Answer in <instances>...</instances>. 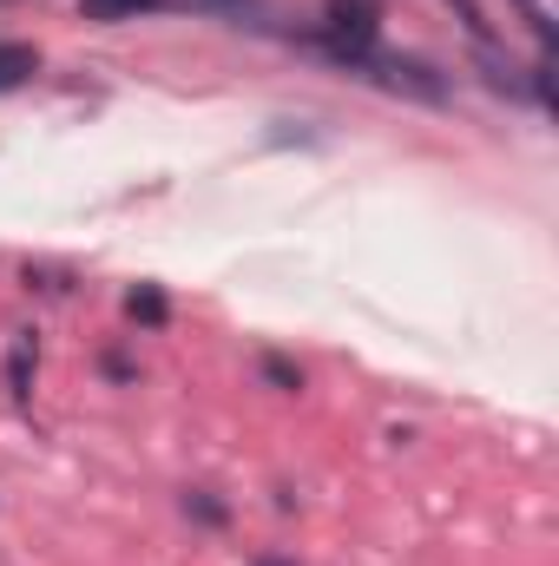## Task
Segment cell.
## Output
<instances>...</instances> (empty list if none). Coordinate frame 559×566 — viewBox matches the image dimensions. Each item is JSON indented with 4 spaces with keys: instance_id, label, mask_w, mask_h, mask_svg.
I'll list each match as a JSON object with an SVG mask.
<instances>
[{
    "instance_id": "cell-2",
    "label": "cell",
    "mask_w": 559,
    "mask_h": 566,
    "mask_svg": "<svg viewBox=\"0 0 559 566\" xmlns=\"http://www.w3.org/2000/svg\"><path fill=\"white\" fill-rule=\"evenodd\" d=\"M171 0H80V13L86 20H99V27H113V20H139V13H165Z\"/></svg>"
},
{
    "instance_id": "cell-9",
    "label": "cell",
    "mask_w": 559,
    "mask_h": 566,
    "mask_svg": "<svg viewBox=\"0 0 559 566\" xmlns=\"http://www.w3.org/2000/svg\"><path fill=\"white\" fill-rule=\"evenodd\" d=\"M447 7H454V13H461V27H467V33H474V40H481V46H487V40H494V27H487V13H481V7H474V0H447Z\"/></svg>"
},
{
    "instance_id": "cell-8",
    "label": "cell",
    "mask_w": 559,
    "mask_h": 566,
    "mask_svg": "<svg viewBox=\"0 0 559 566\" xmlns=\"http://www.w3.org/2000/svg\"><path fill=\"white\" fill-rule=\"evenodd\" d=\"M520 20L534 27V40H540V53H553V20H547V7H540V0H520Z\"/></svg>"
},
{
    "instance_id": "cell-6",
    "label": "cell",
    "mask_w": 559,
    "mask_h": 566,
    "mask_svg": "<svg viewBox=\"0 0 559 566\" xmlns=\"http://www.w3.org/2000/svg\"><path fill=\"white\" fill-rule=\"evenodd\" d=\"M191 7H211V13H231L238 27H264V13H257V0H191Z\"/></svg>"
},
{
    "instance_id": "cell-5",
    "label": "cell",
    "mask_w": 559,
    "mask_h": 566,
    "mask_svg": "<svg viewBox=\"0 0 559 566\" xmlns=\"http://www.w3.org/2000/svg\"><path fill=\"white\" fill-rule=\"evenodd\" d=\"M257 369H264V382L283 389V396H289V389H303V369H296V363H283V356H264Z\"/></svg>"
},
{
    "instance_id": "cell-3",
    "label": "cell",
    "mask_w": 559,
    "mask_h": 566,
    "mask_svg": "<svg viewBox=\"0 0 559 566\" xmlns=\"http://www.w3.org/2000/svg\"><path fill=\"white\" fill-rule=\"evenodd\" d=\"M126 310H133V323H145V329H165V323H171V303H165L158 283H139V290L126 296Z\"/></svg>"
},
{
    "instance_id": "cell-1",
    "label": "cell",
    "mask_w": 559,
    "mask_h": 566,
    "mask_svg": "<svg viewBox=\"0 0 559 566\" xmlns=\"http://www.w3.org/2000/svg\"><path fill=\"white\" fill-rule=\"evenodd\" d=\"M33 363H40V343H33V329H20V336H13V349H7V369H0V382H7V396H13V402H27V396H33Z\"/></svg>"
},
{
    "instance_id": "cell-4",
    "label": "cell",
    "mask_w": 559,
    "mask_h": 566,
    "mask_svg": "<svg viewBox=\"0 0 559 566\" xmlns=\"http://www.w3.org/2000/svg\"><path fill=\"white\" fill-rule=\"evenodd\" d=\"M27 73H40V53H33V46H20V40H13V46H0V93H7V86H20Z\"/></svg>"
},
{
    "instance_id": "cell-10",
    "label": "cell",
    "mask_w": 559,
    "mask_h": 566,
    "mask_svg": "<svg viewBox=\"0 0 559 566\" xmlns=\"http://www.w3.org/2000/svg\"><path fill=\"white\" fill-rule=\"evenodd\" d=\"M251 566H296V560H277V554H257Z\"/></svg>"
},
{
    "instance_id": "cell-7",
    "label": "cell",
    "mask_w": 559,
    "mask_h": 566,
    "mask_svg": "<svg viewBox=\"0 0 559 566\" xmlns=\"http://www.w3.org/2000/svg\"><path fill=\"white\" fill-rule=\"evenodd\" d=\"M184 514L204 521V527H224V501L218 494H184Z\"/></svg>"
}]
</instances>
